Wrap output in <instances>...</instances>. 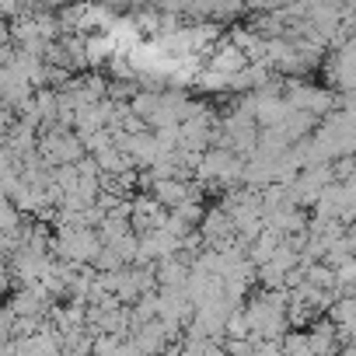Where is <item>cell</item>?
I'll return each mask as SVG.
<instances>
[{
  "instance_id": "cell-4",
  "label": "cell",
  "mask_w": 356,
  "mask_h": 356,
  "mask_svg": "<svg viewBox=\"0 0 356 356\" xmlns=\"http://www.w3.org/2000/svg\"><path fill=\"white\" fill-rule=\"evenodd\" d=\"M18 227H22V210L8 196H0V234H11Z\"/></svg>"
},
{
  "instance_id": "cell-2",
  "label": "cell",
  "mask_w": 356,
  "mask_h": 356,
  "mask_svg": "<svg viewBox=\"0 0 356 356\" xmlns=\"http://www.w3.org/2000/svg\"><path fill=\"white\" fill-rule=\"evenodd\" d=\"M39 157L49 164V168H60V164H77L84 157V143L74 129L67 126H53L39 136Z\"/></svg>"
},
{
  "instance_id": "cell-1",
  "label": "cell",
  "mask_w": 356,
  "mask_h": 356,
  "mask_svg": "<svg viewBox=\"0 0 356 356\" xmlns=\"http://www.w3.org/2000/svg\"><path fill=\"white\" fill-rule=\"evenodd\" d=\"M102 252V238L95 227H60L53 238V255H60L70 266H88Z\"/></svg>"
},
{
  "instance_id": "cell-5",
  "label": "cell",
  "mask_w": 356,
  "mask_h": 356,
  "mask_svg": "<svg viewBox=\"0 0 356 356\" xmlns=\"http://www.w3.org/2000/svg\"><path fill=\"white\" fill-rule=\"evenodd\" d=\"M102 4H105V8H129L133 0H102Z\"/></svg>"
},
{
  "instance_id": "cell-3",
  "label": "cell",
  "mask_w": 356,
  "mask_h": 356,
  "mask_svg": "<svg viewBox=\"0 0 356 356\" xmlns=\"http://www.w3.org/2000/svg\"><path fill=\"white\" fill-rule=\"evenodd\" d=\"M328 321L339 328V339H353L356 335V293H339L328 307Z\"/></svg>"
}]
</instances>
